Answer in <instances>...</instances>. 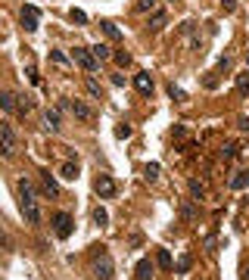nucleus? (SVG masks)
<instances>
[{
    "mask_svg": "<svg viewBox=\"0 0 249 280\" xmlns=\"http://www.w3.org/2000/svg\"><path fill=\"white\" fill-rule=\"evenodd\" d=\"M16 190H19V209H22V215H25V221L38 227L41 224V206H38V196H34V190H31V184L22 181L16 184Z\"/></svg>",
    "mask_w": 249,
    "mask_h": 280,
    "instance_id": "nucleus-1",
    "label": "nucleus"
},
{
    "mask_svg": "<svg viewBox=\"0 0 249 280\" xmlns=\"http://www.w3.org/2000/svg\"><path fill=\"white\" fill-rule=\"evenodd\" d=\"M93 274H97V280H113V274H115L113 256H109L103 246H100L97 252H93Z\"/></svg>",
    "mask_w": 249,
    "mask_h": 280,
    "instance_id": "nucleus-2",
    "label": "nucleus"
},
{
    "mask_svg": "<svg viewBox=\"0 0 249 280\" xmlns=\"http://www.w3.org/2000/svg\"><path fill=\"white\" fill-rule=\"evenodd\" d=\"M19 150V137L10 122H0V156H13Z\"/></svg>",
    "mask_w": 249,
    "mask_h": 280,
    "instance_id": "nucleus-3",
    "label": "nucleus"
},
{
    "mask_svg": "<svg viewBox=\"0 0 249 280\" xmlns=\"http://www.w3.org/2000/svg\"><path fill=\"white\" fill-rule=\"evenodd\" d=\"M68 56H72V63L81 65L84 72H97V59H93V53L88 47H72V53H68Z\"/></svg>",
    "mask_w": 249,
    "mask_h": 280,
    "instance_id": "nucleus-4",
    "label": "nucleus"
},
{
    "mask_svg": "<svg viewBox=\"0 0 249 280\" xmlns=\"http://www.w3.org/2000/svg\"><path fill=\"white\" fill-rule=\"evenodd\" d=\"M53 231H56L59 240H68V237H72V231H75L72 215H66V212H56V215H53Z\"/></svg>",
    "mask_w": 249,
    "mask_h": 280,
    "instance_id": "nucleus-5",
    "label": "nucleus"
},
{
    "mask_svg": "<svg viewBox=\"0 0 249 280\" xmlns=\"http://www.w3.org/2000/svg\"><path fill=\"white\" fill-rule=\"evenodd\" d=\"M93 193H97L100 199H113L115 196V181L109 174H100L97 181H93Z\"/></svg>",
    "mask_w": 249,
    "mask_h": 280,
    "instance_id": "nucleus-6",
    "label": "nucleus"
},
{
    "mask_svg": "<svg viewBox=\"0 0 249 280\" xmlns=\"http://www.w3.org/2000/svg\"><path fill=\"white\" fill-rule=\"evenodd\" d=\"M38 19H41L38 6H34V3H25V6H22V28H25V31H38Z\"/></svg>",
    "mask_w": 249,
    "mask_h": 280,
    "instance_id": "nucleus-7",
    "label": "nucleus"
},
{
    "mask_svg": "<svg viewBox=\"0 0 249 280\" xmlns=\"http://www.w3.org/2000/svg\"><path fill=\"white\" fill-rule=\"evenodd\" d=\"M68 109H72V115L78 118V122H93V109L84 103V100H68Z\"/></svg>",
    "mask_w": 249,
    "mask_h": 280,
    "instance_id": "nucleus-8",
    "label": "nucleus"
},
{
    "mask_svg": "<svg viewBox=\"0 0 249 280\" xmlns=\"http://www.w3.org/2000/svg\"><path fill=\"white\" fill-rule=\"evenodd\" d=\"M134 87L140 90L143 97H150L153 87H156V84H153V75H150V72H137V75H134Z\"/></svg>",
    "mask_w": 249,
    "mask_h": 280,
    "instance_id": "nucleus-9",
    "label": "nucleus"
},
{
    "mask_svg": "<svg viewBox=\"0 0 249 280\" xmlns=\"http://www.w3.org/2000/svg\"><path fill=\"white\" fill-rule=\"evenodd\" d=\"M44 128L50 131V134H56L63 125H59V106H53V109H47L44 112Z\"/></svg>",
    "mask_w": 249,
    "mask_h": 280,
    "instance_id": "nucleus-10",
    "label": "nucleus"
},
{
    "mask_svg": "<svg viewBox=\"0 0 249 280\" xmlns=\"http://www.w3.org/2000/svg\"><path fill=\"white\" fill-rule=\"evenodd\" d=\"M134 274H137V280H153V261L140 258V261H137V268H134Z\"/></svg>",
    "mask_w": 249,
    "mask_h": 280,
    "instance_id": "nucleus-11",
    "label": "nucleus"
},
{
    "mask_svg": "<svg viewBox=\"0 0 249 280\" xmlns=\"http://www.w3.org/2000/svg\"><path fill=\"white\" fill-rule=\"evenodd\" d=\"M0 106H3L6 112H16V109H19V97L10 93V90H3V93H0Z\"/></svg>",
    "mask_w": 249,
    "mask_h": 280,
    "instance_id": "nucleus-12",
    "label": "nucleus"
},
{
    "mask_svg": "<svg viewBox=\"0 0 249 280\" xmlns=\"http://www.w3.org/2000/svg\"><path fill=\"white\" fill-rule=\"evenodd\" d=\"M41 184H44V193H47V196H59V187H56V181H53V177H50V172H41Z\"/></svg>",
    "mask_w": 249,
    "mask_h": 280,
    "instance_id": "nucleus-13",
    "label": "nucleus"
},
{
    "mask_svg": "<svg viewBox=\"0 0 249 280\" xmlns=\"http://www.w3.org/2000/svg\"><path fill=\"white\" fill-rule=\"evenodd\" d=\"M84 87H88L91 100H103V87L97 84V78H93V75H88V81H84Z\"/></svg>",
    "mask_w": 249,
    "mask_h": 280,
    "instance_id": "nucleus-14",
    "label": "nucleus"
},
{
    "mask_svg": "<svg viewBox=\"0 0 249 280\" xmlns=\"http://www.w3.org/2000/svg\"><path fill=\"white\" fill-rule=\"evenodd\" d=\"M59 177H66V181H75V177H78V162H63V168H59Z\"/></svg>",
    "mask_w": 249,
    "mask_h": 280,
    "instance_id": "nucleus-15",
    "label": "nucleus"
},
{
    "mask_svg": "<svg viewBox=\"0 0 249 280\" xmlns=\"http://www.w3.org/2000/svg\"><path fill=\"white\" fill-rule=\"evenodd\" d=\"M243 187H249V172H237L230 177V190H243Z\"/></svg>",
    "mask_w": 249,
    "mask_h": 280,
    "instance_id": "nucleus-16",
    "label": "nucleus"
},
{
    "mask_svg": "<svg viewBox=\"0 0 249 280\" xmlns=\"http://www.w3.org/2000/svg\"><path fill=\"white\" fill-rule=\"evenodd\" d=\"M150 28H153V31L165 28V13H162V10H153V16H150Z\"/></svg>",
    "mask_w": 249,
    "mask_h": 280,
    "instance_id": "nucleus-17",
    "label": "nucleus"
},
{
    "mask_svg": "<svg viewBox=\"0 0 249 280\" xmlns=\"http://www.w3.org/2000/svg\"><path fill=\"white\" fill-rule=\"evenodd\" d=\"M100 28L106 31V35L113 38V41H118V38H122V31H118V28H115V22H109V19H103V22H100Z\"/></svg>",
    "mask_w": 249,
    "mask_h": 280,
    "instance_id": "nucleus-18",
    "label": "nucleus"
},
{
    "mask_svg": "<svg viewBox=\"0 0 249 280\" xmlns=\"http://www.w3.org/2000/svg\"><path fill=\"white\" fill-rule=\"evenodd\" d=\"M91 53H93V59H97V63H103V59H109V56H113L106 44H97V47H91Z\"/></svg>",
    "mask_w": 249,
    "mask_h": 280,
    "instance_id": "nucleus-19",
    "label": "nucleus"
},
{
    "mask_svg": "<svg viewBox=\"0 0 249 280\" xmlns=\"http://www.w3.org/2000/svg\"><path fill=\"white\" fill-rule=\"evenodd\" d=\"M156 261H159L162 271H171V256H168V249H159V252H156Z\"/></svg>",
    "mask_w": 249,
    "mask_h": 280,
    "instance_id": "nucleus-20",
    "label": "nucleus"
},
{
    "mask_svg": "<svg viewBox=\"0 0 249 280\" xmlns=\"http://www.w3.org/2000/svg\"><path fill=\"white\" fill-rule=\"evenodd\" d=\"M93 224H100V227H106V221H109V215H106V209H103V206H97V209H93Z\"/></svg>",
    "mask_w": 249,
    "mask_h": 280,
    "instance_id": "nucleus-21",
    "label": "nucleus"
},
{
    "mask_svg": "<svg viewBox=\"0 0 249 280\" xmlns=\"http://www.w3.org/2000/svg\"><path fill=\"white\" fill-rule=\"evenodd\" d=\"M190 196L200 202V199H205V187L200 184V181H190Z\"/></svg>",
    "mask_w": 249,
    "mask_h": 280,
    "instance_id": "nucleus-22",
    "label": "nucleus"
},
{
    "mask_svg": "<svg viewBox=\"0 0 249 280\" xmlns=\"http://www.w3.org/2000/svg\"><path fill=\"white\" fill-rule=\"evenodd\" d=\"M134 10L137 13H153V10H156V0H137Z\"/></svg>",
    "mask_w": 249,
    "mask_h": 280,
    "instance_id": "nucleus-23",
    "label": "nucleus"
},
{
    "mask_svg": "<svg viewBox=\"0 0 249 280\" xmlns=\"http://www.w3.org/2000/svg\"><path fill=\"white\" fill-rule=\"evenodd\" d=\"M143 177H147V181H156V177H159V165L156 162L147 165V168H143Z\"/></svg>",
    "mask_w": 249,
    "mask_h": 280,
    "instance_id": "nucleus-24",
    "label": "nucleus"
},
{
    "mask_svg": "<svg viewBox=\"0 0 249 280\" xmlns=\"http://www.w3.org/2000/svg\"><path fill=\"white\" fill-rule=\"evenodd\" d=\"M237 90L240 93H249V75H237Z\"/></svg>",
    "mask_w": 249,
    "mask_h": 280,
    "instance_id": "nucleus-25",
    "label": "nucleus"
},
{
    "mask_svg": "<svg viewBox=\"0 0 249 280\" xmlns=\"http://www.w3.org/2000/svg\"><path fill=\"white\" fill-rule=\"evenodd\" d=\"M50 59H53L56 65H68V56H63L59 50H50Z\"/></svg>",
    "mask_w": 249,
    "mask_h": 280,
    "instance_id": "nucleus-26",
    "label": "nucleus"
},
{
    "mask_svg": "<svg viewBox=\"0 0 249 280\" xmlns=\"http://www.w3.org/2000/svg\"><path fill=\"white\" fill-rule=\"evenodd\" d=\"M68 19H72V22H78V25H84V22H88V16H84L81 10H72V13H68Z\"/></svg>",
    "mask_w": 249,
    "mask_h": 280,
    "instance_id": "nucleus-27",
    "label": "nucleus"
},
{
    "mask_svg": "<svg viewBox=\"0 0 249 280\" xmlns=\"http://www.w3.org/2000/svg\"><path fill=\"white\" fill-rule=\"evenodd\" d=\"M115 137H131V125H118V128H115Z\"/></svg>",
    "mask_w": 249,
    "mask_h": 280,
    "instance_id": "nucleus-28",
    "label": "nucleus"
},
{
    "mask_svg": "<svg viewBox=\"0 0 249 280\" xmlns=\"http://www.w3.org/2000/svg\"><path fill=\"white\" fill-rule=\"evenodd\" d=\"M115 63L118 65H131V53H125V50H122V53H115Z\"/></svg>",
    "mask_w": 249,
    "mask_h": 280,
    "instance_id": "nucleus-29",
    "label": "nucleus"
},
{
    "mask_svg": "<svg viewBox=\"0 0 249 280\" xmlns=\"http://www.w3.org/2000/svg\"><path fill=\"white\" fill-rule=\"evenodd\" d=\"M221 10H225V13H234V10H237V0H221Z\"/></svg>",
    "mask_w": 249,
    "mask_h": 280,
    "instance_id": "nucleus-30",
    "label": "nucleus"
},
{
    "mask_svg": "<svg viewBox=\"0 0 249 280\" xmlns=\"http://www.w3.org/2000/svg\"><path fill=\"white\" fill-rule=\"evenodd\" d=\"M31 109V100L28 97H19V112H28Z\"/></svg>",
    "mask_w": 249,
    "mask_h": 280,
    "instance_id": "nucleus-31",
    "label": "nucleus"
},
{
    "mask_svg": "<svg viewBox=\"0 0 249 280\" xmlns=\"http://www.w3.org/2000/svg\"><path fill=\"white\" fill-rule=\"evenodd\" d=\"M237 156V143H227L225 147V159H234Z\"/></svg>",
    "mask_w": 249,
    "mask_h": 280,
    "instance_id": "nucleus-32",
    "label": "nucleus"
},
{
    "mask_svg": "<svg viewBox=\"0 0 249 280\" xmlns=\"http://www.w3.org/2000/svg\"><path fill=\"white\" fill-rule=\"evenodd\" d=\"M190 268V256H181V261H178V271H187Z\"/></svg>",
    "mask_w": 249,
    "mask_h": 280,
    "instance_id": "nucleus-33",
    "label": "nucleus"
},
{
    "mask_svg": "<svg viewBox=\"0 0 249 280\" xmlns=\"http://www.w3.org/2000/svg\"><path fill=\"white\" fill-rule=\"evenodd\" d=\"M28 78H31L34 84H38V81H41V75H38V69H34V65H31V69H28Z\"/></svg>",
    "mask_w": 249,
    "mask_h": 280,
    "instance_id": "nucleus-34",
    "label": "nucleus"
},
{
    "mask_svg": "<svg viewBox=\"0 0 249 280\" xmlns=\"http://www.w3.org/2000/svg\"><path fill=\"white\" fill-rule=\"evenodd\" d=\"M243 280H249V268H243Z\"/></svg>",
    "mask_w": 249,
    "mask_h": 280,
    "instance_id": "nucleus-35",
    "label": "nucleus"
},
{
    "mask_svg": "<svg viewBox=\"0 0 249 280\" xmlns=\"http://www.w3.org/2000/svg\"><path fill=\"white\" fill-rule=\"evenodd\" d=\"M0 243H3V246H6V237H3V234H0Z\"/></svg>",
    "mask_w": 249,
    "mask_h": 280,
    "instance_id": "nucleus-36",
    "label": "nucleus"
}]
</instances>
